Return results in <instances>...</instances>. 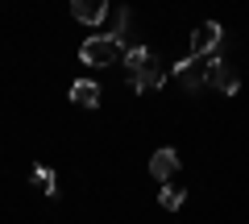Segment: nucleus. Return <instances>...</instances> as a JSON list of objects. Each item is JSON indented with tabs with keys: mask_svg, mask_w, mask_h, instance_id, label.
I'll return each instance as SVG.
<instances>
[{
	"mask_svg": "<svg viewBox=\"0 0 249 224\" xmlns=\"http://www.w3.org/2000/svg\"><path fill=\"white\" fill-rule=\"evenodd\" d=\"M79 58L88 67H112L121 58V42H112V34H96L79 46Z\"/></svg>",
	"mask_w": 249,
	"mask_h": 224,
	"instance_id": "f257e3e1",
	"label": "nucleus"
},
{
	"mask_svg": "<svg viewBox=\"0 0 249 224\" xmlns=\"http://www.w3.org/2000/svg\"><path fill=\"white\" fill-rule=\"evenodd\" d=\"M224 46V29L220 21H199L196 37H191V58H208V54H216Z\"/></svg>",
	"mask_w": 249,
	"mask_h": 224,
	"instance_id": "f03ea898",
	"label": "nucleus"
},
{
	"mask_svg": "<svg viewBox=\"0 0 249 224\" xmlns=\"http://www.w3.org/2000/svg\"><path fill=\"white\" fill-rule=\"evenodd\" d=\"M208 87H220L224 96H237L241 91V79L224 58H208Z\"/></svg>",
	"mask_w": 249,
	"mask_h": 224,
	"instance_id": "7ed1b4c3",
	"label": "nucleus"
},
{
	"mask_svg": "<svg viewBox=\"0 0 249 224\" xmlns=\"http://www.w3.org/2000/svg\"><path fill=\"white\" fill-rule=\"evenodd\" d=\"M178 166H183V162H178V150H170V145H162V150L150 158V174L158 183H170L178 174Z\"/></svg>",
	"mask_w": 249,
	"mask_h": 224,
	"instance_id": "20e7f679",
	"label": "nucleus"
},
{
	"mask_svg": "<svg viewBox=\"0 0 249 224\" xmlns=\"http://www.w3.org/2000/svg\"><path fill=\"white\" fill-rule=\"evenodd\" d=\"M162 83H166V67H162V58H158V54H154L150 63H145L142 71L133 75V87H137V91H142V96H145V91H158Z\"/></svg>",
	"mask_w": 249,
	"mask_h": 224,
	"instance_id": "39448f33",
	"label": "nucleus"
},
{
	"mask_svg": "<svg viewBox=\"0 0 249 224\" xmlns=\"http://www.w3.org/2000/svg\"><path fill=\"white\" fill-rule=\"evenodd\" d=\"M175 75H178V83L187 91H199L208 83V67H199V58H191V54H187L183 63H175Z\"/></svg>",
	"mask_w": 249,
	"mask_h": 224,
	"instance_id": "423d86ee",
	"label": "nucleus"
},
{
	"mask_svg": "<svg viewBox=\"0 0 249 224\" xmlns=\"http://www.w3.org/2000/svg\"><path fill=\"white\" fill-rule=\"evenodd\" d=\"M71 17H75V21H83V25H91V29H96L100 21L108 17V4H104V0H75V4H71Z\"/></svg>",
	"mask_w": 249,
	"mask_h": 224,
	"instance_id": "0eeeda50",
	"label": "nucleus"
},
{
	"mask_svg": "<svg viewBox=\"0 0 249 224\" xmlns=\"http://www.w3.org/2000/svg\"><path fill=\"white\" fill-rule=\"evenodd\" d=\"M71 100L79 108H100V83L96 79H75L71 83Z\"/></svg>",
	"mask_w": 249,
	"mask_h": 224,
	"instance_id": "6e6552de",
	"label": "nucleus"
},
{
	"mask_svg": "<svg viewBox=\"0 0 249 224\" xmlns=\"http://www.w3.org/2000/svg\"><path fill=\"white\" fill-rule=\"evenodd\" d=\"M150 58H154V50H150V46L133 42L129 50H124V71H129V75H137V71H142L145 63H150Z\"/></svg>",
	"mask_w": 249,
	"mask_h": 224,
	"instance_id": "1a4fd4ad",
	"label": "nucleus"
},
{
	"mask_svg": "<svg viewBox=\"0 0 249 224\" xmlns=\"http://www.w3.org/2000/svg\"><path fill=\"white\" fill-rule=\"evenodd\" d=\"M129 29H133V13H129V9H116L112 13V42H124Z\"/></svg>",
	"mask_w": 249,
	"mask_h": 224,
	"instance_id": "9d476101",
	"label": "nucleus"
},
{
	"mask_svg": "<svg viewBox=\"0 0 249 224\" xmlns=\"http://www.w3.org/2000/svg\"><path fill=\"white\" fill-rule=\"evenodd\" d=\"M158 204L166 207V212H178V207H183V187H170V183H162V187H158Z\"/></svg>",
	"mask_w": 249,
	"mask_h": 224,
	"instance_id": "9b49d317",
	"label": "nucleus"
},
{
	"mask_svg": "<svg viewBox=\"0 0 249 224\" xmlns=\"http://www.w3.org/2000/svg\"><path fill=\"white\" fill-rule=\"evenodd\" d=\"M34 179L46 187V195H50V199H58V179H54L50 166H34Z\"/></svg>",
	"mask_w": 249,
	"mask_h": 224,
	"instance_id": "f8f14e48",
	"label": "nucleus"
}]
</instances>
